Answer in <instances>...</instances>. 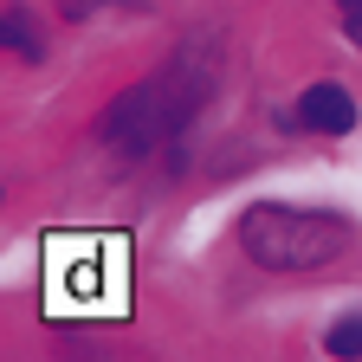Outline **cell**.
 Instances as JSON below:
<instances>
[{"label":"cell","mask_w":362,"mask_h":362,"mask_svg":"<svg viewBox=\"0 0 362 362\" xmlns=\"http://www.w3.org/2000/svg\"><path fill=\"white\" fill-rule=\"evenodd\" d=\"M298 123L304 129H324V136H343L356 129V98L343 84H310L304 98H298Z\"/></svg>","instance_id":"cell-3"},{"label":"cell","mask_w":362,"mask_h":362,"mask_svg":"<svg viewBox=\"0 0 362 362\" xmlns=\"http://www.w3.org/2000/svg\"><path fill=\"white\" fill-rule=\"evenodd\" d=\"M337 13H343V33L362 45V0H337Z\"/></svg>","instance_id":"cell-6"},{"label":"cell","mask_w":362,"mask_h":362,"mask_svg":"<svg viewBox=\"0 0 362 362\" xmlns=\"http://www.w3.org/2000/svg\"><path fill=\"white\" fill-rule=\"evenodd\" d=\"M214 84H220V59H214V45L188 39V45L168 59V71H162V78L129 84L123 98L104 110V143H110L123 162H156V156H175L181 129H188V123H194V110L214 98Z\"/></svg>","instance_id":"cell-1"},{"label":"cell","mask_w":362,"mask_h":362,"mask_svg":"<svg viewBox=\"0 0 362 362\" xmlns=\"http://www.w3.org/2000/svg\"><path fill=\"white\" fill-rule=\"evenodd\" d=\"M324 349H330V356H362V317H343V324H330Z\"/></svg>","instance_id":"cell-5"},{"label":"cell","mask_w":362,"mask_h":362,"mask_svg":"<svg viewBox=\"0 0 362 362\" xmlns=\"http://www.w3.org/2000/svg\"><path fill=\"white\" fill-rule=\"evenodd\" d=\"M90 7H104V0H59L65 20H90Z\"/></svg>","instance_id":"cell-7"},{"label":"cell","mask_w":362,"mask_h":362,"mask_svg":"<svg viewBox=\"0 0 362 362\" xmlns=\"http://www.w3.org/2000/svg\"><path fill=\"white\" fill-rule=\"evenodd\" d=\"M240 246L265 265V272H324L343 246L349 226L337 214L317 207H285V201H259L240 214Z\"/></svg>","instance_id":"cell-2"},{"label":"cell","mask_w":362,"mask_h":362,"mask_svg":"<svg viewBox=\"0 0 362 362\" xmlns=\"http://www.w3.org/2000/svg\"><path fill=\"white\" fill-rule=\"evenodd\" d=\"M0 39L13 45L20 59H39V33H33V20H26V7H13L7 20H0Z\"/></svg>","instance_id":"cell-4"}]
</instances>
